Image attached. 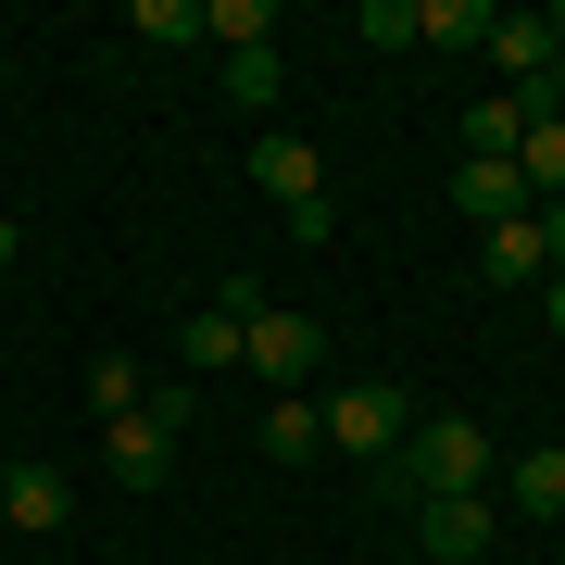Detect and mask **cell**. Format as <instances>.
I'll return each mask as SVG.
<instances>
[{
    "label": "cell",
    "mask_w": 565,
    "mask_h": 565,
    "mask_svg": "<svg viewBox=\"0 0 565 565\" xmlns=\"http://www.w3.org/2000/svg\"><path fill=\"white\" fill-rule=\"evenodd\" d=\"M541 252H553V277H565V202H541Z\"/></svg>",
    "instance_id": "21"
},
{
    "label": "cell",
    "mask_w": 565,
    "mask_h": 565,
    "mask_svg": "<svg viewBox=\"0 0 565 565\" xmlns=\"http://www.w3.org/2000/svg\"><path fill=\"white\" fill-rule=\"evenodd\" d=\"M427 490H490V427H465V415L403 427V452L377 465V503L403 515V503H427Z\"/></svg>",
    "instance_id": "1"
},
{
    "label": "cell",
    "mask_w": 565,
    "mask_h": 565,
    "mask_svg": "<svg viewBox=\"0 0 565 565\" xmlns=\"http://www.w3.org/2000/svg\"><path fill=\"white\" fill-rule=\"evenodd\" d=\"M13 252H25V226H13V214H0V264H13Z\"/></svg>",
    "instance_id": "24"
},
{
    "label": "cell",
    "mask_w": 565,
    "mask_h": 565,
    "mask_svg": "<svg viewBox=\"0 0 565 565\" xmlns=\"http://www.w3.org/2000/svg\"><path fill=\"white\" fill-rule=\"evenodd\" d=\"M252 177H264V202H277V214H315V202H327L315 139H252Z\"/></svg>",
    "instance_id": "7"
},
{
    "label": "cell",
    "mask_w": 565,
    "mask_h": 565,
    "mask_svg": "<svg viewBox=\"0 0 565 565\" xmlns=\"http://www.w3.org/2000/svg\"><path fill=\"white\" fill-rule=\"evenodd\" d=\"M277 76H289L277 51H226V102H239V114H264V102H277Z\"/></svg>",
    "instance_id": "16"
},
{
    "label": "cell",
    "mask_w": 565,
    "mask_h": 565,
    "mask_svg": "<svg viewBox=\"0 0 565 565\" xmlns=\"http://www.w3.org/2000/svg\"><path fill=\"white\" fill-rule=\"evenodd\" d=\"M352 25H364V39H377V51H415V0H364Z\"/></svg>",
    "instance_id": "19"
},
{
    "label": "cell",
    "mask_w": 565,
    "mask_h": 565,
    "mask_svg": "<svg viewBox=\"0 0 565 565\" xmlns=\"http://www.w3.org/2000/svg\"><path fill=\"white\" fill-rule=\"evenodd\" d=\"M465 139H478L490 163H515V139H527V102H515V88H490V102L465 114Z\"/></svg>",
    "instance_id": "14"
},
{
    "label": "cell",
    "mask_w": 565,
    "mask_h": 565,
    "mask_svg": "<svg viewBox=\"0 0 565 565\" xmlns=\"http://www.w3.org/2000/svg\"><path fill=\"white\" fill-rule=\"evenodd\" d=\"M327 452H352V465H390V452H403V390H390V377H352V390H327Z\"/></svg>",
    "instance_id": "3"
},
{
    "label": "cell",
    "mask_w": 565,
    "mask_h": 565,
    "mask_svg": "<svg viewBox=\"0 0 565 565\" xmlns=\"http://www.w3.org/2000/svg\"><path fill=\"white\" fill-rule=\"evenodd\" d=\"M63 515H76V478H63V465H0V527H25V541H51Z\"/></svg>",
    "instance_id": "6"
},
{
    "label": "cell",
    "mask_w": 565,
    "mask_h": 565,
    "mask_svg": "<svg viewBox=\"0 0 565 565\" xmlns=\"http://www.w3.org/2000/svg\"><path fill=\"white\" fill-rule=\"evenodd\" d=\"M214 364H239V315H189V377H214Z\"/></svg>",
    "instance_id": "18"
},
{
    "label": "cell",
    "mask_w": 565,
    "mask_h": 565,
    "mask_svg": "<svg viewBox=\"0 0 565 565\" xmlns=\"http://www.w3.org/2000/svg\"><path fill=\"white\" fill-rule=\"evenodd\" d=\"M478 277H490V289H541V277H553V252H541V214L490 226V239H478Z\"/></svg>",
    "instance_id": "9"
},
{
    "label": "cell",
    "mask_w": 565,
    "mask_h": 565,
    "mask_svg": "<svg viewBox=\"0 0 565 565\" xmlns=\"http://www.w3.org/2000/svg\"><path fill=\"white\" fill-rule=\"evenodd\" d=\"M490 39V0H415V51H478Z\"/></svg>",
    "instance_id": "12"
},
{
    "label": "cell",
    "mask_w": 565,
    "mask_h": 565,
    "mask_svg": "<svg viewBox=\"0 0 565 565\" xmlns=\"http://www.w3.org/2000/svg\"><path fill=\"white\" fill-rule=\"evenodd\" d=\"M139 39L177 51V39H202V13H189V0H139Z\"/></svg>",
    "instance_id": "20"
},
{
    "label": "cell",
    "mask_w": 565,
    "mask_h": 565,
    "mask_svg": "<svg viewBox=\"0 0 565 565\" xmlns=\"http://www.w3.org/2000/svg\"><path fill=\"white\" fill-rule=\"evenodd\" d=\"M88 415H139V364H126V352H102V364H88Z\"/></svg>",
    "instance_id": "17"
},
{
    "label": "cell",
    "mask_w": 565,
    "mask_h": 565,
    "mask_svg": "<svg viewBox=\"0 0 565 565\" xmlns=\"http://www.w3.org/2000/svg\"><path fill=\"white\" fill-rule=\"evenodd\" d=\"M515 177H527V202H565V114H527V139H515Z\"/></svg>",
    "instance_id": "11"
},
{
    "label": "cell",
    "mask_w": 565,
    "mask_h": 565,
    "mask_svg": "<svg viewBox=\"0 0 565 565\" xmlns=\"http://www.w3.org/2000/svg\"><path fill=\"white\" fill-rule=\"evenodd\" d=\"M515 515L565 527V452H527V465H515Z\"/></svg>",
    "instance_id": "15"
},
{
    "label": "cell",
    "mask_w": 565,
    "mask_h": 565,
    "mask_svg": "<svg viewBox=\"0 0 565 565\" xmlns=\"http://www.w3.org/2000/svg\"><path fill=\"white\" fill-rule=\"evenodd\" d=\"M452 202L478 214V226H515V214H527V177H515V163H490V151H465V163H452Z\"/></svg>",
    "instance_id": "8"
},
{
    "label": "cell",
    "mask_w": 565,
    "mask_h": 565,
    "mask_svg": "<svg viewBox=\"0 0 565 565\" xmlns=\"http://www.w3.org/2000/svg\"><path fill=\"white\" fill-rule=\"evenodd\" d=\"M202 39H214V51H277V13H264V0H214Z\"/></svg>",
    "instance_id": "13"
},
{
    "label": "cell",
    "mask_w": 565,
    "mask_h": 565,
    "mask_svg": "<svg viewBox=\"0 0 565 565\" xmlns=\"http://www.w3.org/2000/svg\"><path fill=\"white\" fill-rule=\"evenodd\" d=\"M403 527H415V565H465V553H490V490H427V503H403Z\"/></svg>",
    "instance_id": "5"
},
{
    "label": "cell",
    "mask_w": 565,
    "mask_h": 565,
    "mask_svg": "<svg viewBox=\"0 0 565 565\" xmlns=\"http://www.w3.org/2000/svg\"><path fill=\"white\" fill-rule=\"evenodd\" d=\"M264 452H277V465L327 452V415H315V390H277V403H264Z\"/></svg>",
    "instance_id": "10"
},
{
    "label": "cell",
    "mask_w": 565,
    "mask_h": 565,
    "mask_svg": "<svg viewBox=\"0 0 565 565\" xmlns=\"http://www.w3.org/2000/svg\"><path fill=\"white\" fill-rule=\"evenodd\" d=\"M239 364H252L264 390H302L315 364H327V327H315V315H289V302H264V315L239 327Z\"/></svg>",
    "instance_id": "4"
},
{
    "label": "cell",
    "mask_w": 565,
    "mask_h": 565,
    "mask_svg": "<svg viewBox=\"0 0 565 565\" xmlns=\"http://www.w3.org/2000/svg\"><path fill=\"white\" fill-rule=\"evenodd\" d=\"M177 427H189V390H139V415H114V427H102L114 490H151V478H163V452H177Z\"/></svg>",
    "instance_id": "2"
},
{
    "label": "cell",
    "mask_w": 565,
    "mask_h": 565,
    "mask_svg": "<svg viewBox=\"0 0 565 565\" xmlns=\"http://www.w3.org/2000/svg\"><path fill=\"white\" fill-rule=\"evenodd\" d=\"M553 102H565V13H553Z\"/></svg>",
    "instance_id": "22"
},
{
    "label": "cell",
    "mask_w": 565,
    "mask_h": 565,
    "mask_svg": "<svg viewBox=\"0 0 565 565\" xmlns=\"http://www.w3.org/2000/svg\"><path fill=\"white\" fill-rule=\"evenodd\" d=\"M541 315H553V327H565V277H541Z\"/></svg>",
    "instance_id": "23"
}]
</instances>
